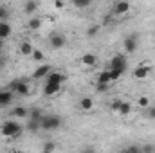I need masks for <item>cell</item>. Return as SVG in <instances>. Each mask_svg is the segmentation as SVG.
<instances>
[{
  "label": "cell",
  "instance_id": "4dcf8cb0",
  "mask_svg": "<svg viewBox=\"0 0 155 153\" xmlns=\"http://www.w3.org/2000/svg\"><path fill=\"white\" fill-rule=\"evenodd\" d=\"M31 58H33L35 61H43V58H45V54H43V52H41L40 49H35V50H33V56H31Z\"/></svg>",
  "mask_w": 155,
  "mask_h": 153
},
{
  "label": "cell",
  "instance_id": "f35d334b",
  "mask_svg": "<svg viewBox=\"0 0 155 153\" xmlns=\"http://www.w3.org/2000/svg\"><path fill=\"white\" fill-rule=\"evenodd\" d=\"M2 67H4V60L0 58V69H2Z\"/></svg>",
  "mask_w": 155,
  "mask_h": 153
},
{
  "label": "cell",
  "instance_id": "6da1fadb",
  "mask_svg": "<svg viewBox=\"0 0 155 153\" xmlns=\"http://www.w3.org/2000/svg\"><path fill=\"white\" fill-rule=\"evenodd\" d=\"M22 132H24V126H22L16 119H7V121H4L2 126H0V133H2L4 137H7V139H15V137L22 135Z\"/></svg>",
  "mask_w": 155,
  "mask_h": 153
},
{
  "label": "cell",
  "instance_id": "f1b7e54d",
  "mask_svg": "<svg viewBox=\"0 0 155 153\" xmlns=\"http://www.w3.org/2000/svg\"><path fill=\"white\" fill-rule=\"evenodd\" d=\"M72 5L78 7V9H85V7H88V5H90V0H74V2H72Z\"/></svg>",
  "mask_w": 155,
  "mask_h": 153
},
{
  "label": "cell",
  "instance_id": "ba28073f",
  "mask_svg": "<svg viewBox=\"0 0 155 153\" xmlns=\"http://www.w3.org/2000/svg\"><path fill=\"white\" fill-rule=\"evenodd\" d=\"M47 83H54V85H63L65 83V74L63 72H58V70H52L49 76L45 77Z\"/></svg>",
  "mask_w": 155,
  "mask_h": 153
},
{
  "label": "cell",
  "instance_id": "9c48e42d",
  "mask_svg": "<svg viewBox=\"0 0 155 153\" xmlns=\"http://www.w3.org/2000/svg\"><path fill=\"white\" fill-rule=\"evenodd\" d=\"M150 72H152V69H150L148 65H139V67H135V70H134V77H135V79H146V77L150 76Z\"/></svg>",
  "mask_w": 155,
  "mask_h": 153
},
{
  "label": "cell",
  "instance_id": "d4e9b609",
  "mask_svg": "<svg viewBox=\"0 0 155 153\" xmlns=\"http://www.w3.org/2000/svg\"><path fill=\"white\" fill-rule=\"evenodd\" d=\"M144 119H150V121H155V105L148 106L144 110Z\"/></svg>",
  "mask_w": 155,
  "mask_h": 153
},
{
  "label": "cell",
  "instance_id": "4fadbf2b",
  "mask_svg": "<svg viewBox=\"0 0 155 153\" xmlns=\"http://www.w3.org/2000/svg\"><path fill=\"white\" fill-rule=\"evenodd\" d=\"M13 34V27L9 22H0V40H7Z\"/></svg>",
  "mask_w": 155,
  "mask_h": 153
},
{
  "label": "cell",
  "instance_id": "d6a6232c",
  "mask_svg": "<svg viewBox=\"0 0 155 153\" xmlns=\"http://www.w3.org/2000/svg\"><path fill=\"white\" fill-rule=\"evenodd\" d=\"M97 33H99V25H90V27L87 29V34H88V36H96Z\"/></svg>",
  "mask_w": 155,
  "mask_h": 153
},
{
  "label": "cell",
  "instance_id": "83f0119b",
  "mask_svg": "<svg viewBox=\"0 0 155 153\" xmlns=\"http://www.w3.org/2000/svg\"><path fill=\"white\" fill-rule=\"evenodd\" d=\"M141 153H155V144L153 142H146L141 146Z\"/></svg>",
  "mask_w": 155,
  "mask_h": 153
},
{
  "label": "cell",
  "instance_id": "ab89813d",
  "mask_svg": "<svg viewBox=\"0 0 155 153\" xmlns=\"http://www.w3.org/2000/svg\"><path fill=\"white\" fill-rule=\"evenodd\" d=\"M13 153H25V151H20V150H15Z\"/></svg>",
  "mask_w": 155,
  "mask_h": 153
},
{
  "label": "cell",
  "instance_id": "30bf717a",
  "mask_svg": "<svg viewBox=\"0 0 155 153\" xmlns=\"http://www.w3.org/2000/svg\"><path fill=\"white\" fill-rule=\"evenodd\" d=\"M132 9L130 2H116L114 4V15H126Z\"/></svg>",
  "mask_w": 155,
  "mask_h": 153
},
{
  "label": "cell",
  "instance_id": "7a4b0ae2",
  "mask_svg": "<svg viewBox=\"0 0 155 153\" xmlns=\"http://www.w3.org/2000/svg\"><path fill=\"white\" fill-rule=\"evenodd\" d=\"M61 126V117L56 114H47L40 119V130H45V132H54Z\"/></svg>",
  "mask_w": 155,
  "mask_h": 153
},
{
  "label": "cell",
  "instance_id": "74e56055",
  "mask_svg": "<svg viewBox=\"0 0 155 153\" xmlns=\"http://www.w3.org/2000/svg\"><path fill=\"white\" fill-rule=\"evenodd\" d=\"M2 47H4V40H0V50H2Z\"/></svg>",
  "mask_w": 155,
  "mask_h": 153
},
{
  "label": "cell",
  "instance_id": "3957f363",
  "mask_svg": "<svg viewBox=\"0 0 155 153\" xmlns=\"http://www.w3.org/2000/svg\"><path fill=\"white\" fill-rule=\"evenodd\" d=\"M108 70H119V72H126L128 70V58L124 54H114L108 65Z\"/></svg>",
  "mask_w": 155,
  "mask_h": 153
},
{
  "label": "cell",
  "instance_id": "2e32d148",
  "mask_svg": "<svg viewBox=\"0 0 155 153\" xmlns=\"http://www.w3.org/2000/svg\"><path fill=\"white\" fill-rule=\"evenodd\" d=\"M11 115H13V119H25V117H29V110L25 106H15Z\"/></svg>",
  "mask_w": 155,
  "mask_h": 153
},
{
  "label": "cell",
  "instance_id": "8d00e7d4",
  "mask_svg": "<svg viewBox=\"0 0 155 153\" xmlns=\"http://www.w3.org/2000/svg\"><path fill=\"white\" fill-rule=\"evenodd\" d=\"M54 7L56 9H61V7H65V2H54Z\"/></svg>",
  "mask_w": 155,
  "mask_h": 153
},
{
  "label": "cell",
  "instance_id": "e575fe53",
  "mask_svg": "<svg viewBox=\"0 0 155 153\" xmlns=\"http://www.w3.org/2000/svg\"><path fill=\"white\" fill-rule=\"evenodd\" d=\"M108 74H110V79L112 81H117L119 77L123 76V72H119V70H108Z\"/></svg>",
  "mask_w": 155,
  "mask_h": 153
},
{
  "label": "cell",
  "instance_id": "7c38bea8",
  "mask_svg": "<svg viewBox=\"0 0 155 153\" xmlns=\"http://www.w3.org/2000/svg\"><path fill=\"white\" fill-rule=\"evenodd\" d=\"M61 86L63 85H54V83H45V86H43V94L45 96H49V97H52V96H56L60 90H61Z\"/></svg>",
  "mask_w": 155,
  "mask_h": 153
},
{
  "label": "cell",
  "instance_id": "5bb4252c",
  "mask_svg": "<svg viewBox=\"0 0 155 153\" xmlns=\"http://www.w3.org/2000/svg\"><path fill=\"white\" fill-rule=\"evenodd\" d=\"M79 108H81L83 112H92V108H94V101H92V97H88V96L81 97V99H79Z\"/></svg>",
  "mask_w": 155,
  "mask_h": 153
},
{
  "label": "cell",
  "instance_id": "8992f818",
  "mask_svg": "<svg viewBox=\"0 0 155 153\" xmlns=\"http://www.w3.org/2000/svg\"><path fill=\"white\" fill-rule=\"evenodd\" d=\"M65 43H67V38L63 36V34H58V33H54V34H51L49 36V45L52 47V49H63L65 47Z\"/></svg>",
  "mask_w": 155,
  "mask_h": 153
},
{
  "label": "cell",
  "instance_id": "f546056e",
  "mask_svg": "<svg viewBox=\"0 0 155 153\" xmlns=\"http://www.w3.org/2000/svg\"><path fill=\"white\" fill-rule=\"evenodd\" d=\"M41 117H43V114H41L40 108H35L33 112H29V119H33V121H40Z\"/></svg>",
  "mask_w": 155,
  "mask_h": 153
},
{
  "label": "cell",
  "instance_id": "e0dca14e",
  "mask_svg": "<svg viewBox=\"0 0 155 153\" xmlns=\"http://www.w3.org/2000/svg\"><path fill=\"white\" fill-rule=\"evenodd\" d=\"M33 50H35V47H33V43L31 41H22L20 43V54L22 56H33Z\"/></svg>",
  "mask_w": 155,
  "mask_h": 153
},
{
  "label": "cell",
  "instance_id": "7402d4cb",
  "mask_svg": "<svg viewBox=\"0 0 155 153\" xmlns=\"http://www.w3.org/2000/svg\"><path fill=\"white\" fill-rule=\"evenodd\" d=\"M130 112H132V105L128 101H123V105H121V108H119L117 114L121 115V117H126V115H130Z\"/></svg>",
  "mask_w": 155,
  "mask_h": 153
},
{
  "label": "cell",
  "instance_id": "ac0fdd59",
  "mask_svg": "<svg viewBox=\"0 0 155 153\" xmlns=\"http://www.w3.org/2000/svg\"><path fill=\"white\" fill-rule=\"evenodd\" d=\"M36 9H38V4H36L35 0H27V2H24V11H25V15H35Z\"/></svg>",
  "mask_w": 155,
  "mask_h": 153
},
{
  "label": "cell",
  "instance_id": "4316f807",
  "mask_svg": "<svg viewBox=\"0 0 155 153\" xmlns=\"http://www.w3.org/2000/svg\"><path fill=\"white\" fill-rule=\"evenodd\" d=\"M9 20V9L5 5H0V22H7Z\"/></svg>",
  "mask_w": 155,
  "mask_h": 153
},
{
  "label": "cell",
  "instance_id": "44dd1931",
  "mask_svg": "<svg viewBox=\"0 0 155 153\" xmlns=\"http://www.w3.org/2000/svg\"><path fill=\"white\" fill-rule=\"evenodd\" d=\"M27 27H29L31 31H38V29H41V20H40L38 16H33V18L29 20Z\"/></svg>",
  "mask_w": 155,
  "mask_h": 153
},
{
  "label": "cell",
  "instance_id": "52a82bcc",
  "mask_svg": "<svg viewBox=\"0 0 155 153\" xmlns=\"http://www.w3.org/2000/svg\"><path fill=\"white\" fill-rule=\"evenodd\" d=\"M51 72H52V67H51L49 63H43V65H40L38 69H35L33 77H35V79H43V77L49 76Z\"/></svg>",
  "mask_w": 155,
  "mask_h": 153
},
{
  "label": "cell",
  "instance_id": "5b68a950",
  "mask_svg": "<svg viewBox=\"0 0 155 153\" xmlns=\"http://www.w3.org/2000/svg\"><path fill=\"white\" fill-rule=\"evenodd\" d=\"M9 90L11 92H16L18 96H27L31 92V86H29L27 81H13L9 85Z\"/></svg>",
  "mask_w": 155,
  "mask_h": 153
},
{
  "label": "cell",
  "instance_id": "9a60e30c",
  "mask_svg": "<svg viewBox=\"0 0 155 153\" xmlns=\"http://www.w3.org/2000/svg\"><path fill=\"white\" fill-rule=\"evenodd\" d=\"M13 103V92L11 90H0V106H7Z\"/></svg>",
  "mask_w": 155,
  "mask_h": 153
},
{
  "label": "cell",
  "instance_id": "836d02e7",
  "mask_svg": "<svg viewBox=\"0 0 155 153\" xmlns=\"http://www.w3.org/2000/svg\"><path fill=\"white\" fill-rule=\"evenodd\" d=\"M121 105H123V99H114V101H112V105H110V108H112L114 112H119Z\"/></svg>",
  "mask_w": 155,
  "mask_h": 153
},
{
  "label": "cell",
  "instance_id": "d6986e66",
  "mask_svg": "<svg viewBox=\"0 0 155 153\" xmlns=\"http://www.w3.org/2000/svg\"><path fill=\"white\" fill-rule=\"evenodd\" d=\"M110 83H112V79H110L108 70L99 72V76H97V85H108V86H110Z\"/></svg>",
  "mask_w": 155,
  "mask_h": 153
},
{
  "label": "cell",
  "instance_id": "cb8c5ba5",
  "mask_svg": "<svg viewBox=\"0 0 155 153\" xmlns=\"http://www.w3.org/2000/svg\"><path fill=\"white\" fill-rule=\"evenodd\" d=\"M117 153H141V146H137V144H130V146L123 148L121 151H117Z\"/></svg>",
  "mask_w": 155,
  "mask_h": 153
},
{
  "label": "cell",
  "instance_id": "8fae6325",
  "mask_svg": "<svg viewBox=\"0 0 155 153\" xmlns=\"http://www.w3.org/2000/svg\"><path fill=\"white\" fill-rule=\"evenodd\" d=\"M81 63H83L85 67H94V65L97 63V56H96L94 52H85V54L81 56Z\"/></svg>",
  "mask_w": 155,
  "mask_h": 153
},
{
  "label": "cell",
  "instance_id": "d590c367",
  "mask_svg": "<svg viewBox=\"0 0 155 153\" xmlns=\"http://www.w3.org/2000/svg\"><path fill=\"white\" fill-rule=\"evenodd\" d=\"M96 88H97V92H101V94H103V92H108V88H110V86H108V85H96Z\"/></svg>",
  "mask_w": 155,
  "mask_h": 153
},
{
  "label": "cell",
  "instance_id": "603a6c76",
  "mask_svg": "<svg viewBox=\"0 0 155 153\" xmlns=\"http://www.w3.org/2000/svg\"><path fill=\"white\" fill-rule=\"evenodd\" d=\"M54 150H56V142H52V141H47L41 146V153H54Z\"/></svg>",
  "mask_w": 155,
  "mask_h": 153
},
{
  "label": "cell",
  "instance_id": "484cf974",
  "mask_svg": "<svg viewBox=\"0 0 155 153\" xmlns=\"http://www.w3.org/2000/svg\"><path fill=\"white\" fill-rule=\"evenodd\" d=\"M29 132H38L40 130V121H33V119H29V122H27V126H25Z\"/></svg>",
  "mask_w": 155,
  "mask_h": 153
},
{
  "label": "cell",
  "instance_id": "277c9868",
  "mask_svg": "<svg viewBox=\"0 0 155 153\" xmlns=\"http://www.w3.org/2000/svg\"><path fill=\"white\" fill-rule=\"evenodd\" d=\"M123 47H124V52L134 54V52L137 50V47H139V38H137V34H128L126 38L123 40Z\"/></svg>",
  "mask_w": 155,
  "mask_h": 153
},
{
  "label": "cell",
  "instance_id": "ffe728a7",
  "mask_svg": "<svg viewBox=\"0 0 155 153\" xmlns=\"http://www.w3.org/2000/svg\"><path fill=\"white\" fill-rule=\"evenodd\" d=\"M137 105L146 110L148 106H152V99H150L148 96H139V97H137Z\"/></svg>",
  "mask_w": 155,
  "mask_h": 153
},
{
  "label": "cell",
  "instance_id": "1f68e13d",
  "mask_svg": "<svg viewBox=\"0 0 155 153\" xmlns=\"http://www.w3.org/2000/svg\"><path fill=\"white\" fill-rule=\"evenodd\" d=\"M79 153H96V148L92 144H85V146H81Z\"/></svg>",
  "mask_w": 155,
  "mask_h": 153
}]
</instances>
